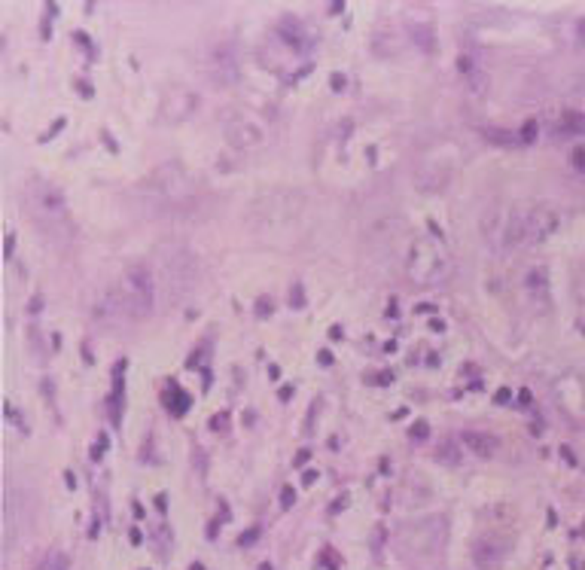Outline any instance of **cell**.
Masks as SVG:
<instances>
[{
  "label": "cell",
  "mask_w": 585,
  "mask_h": 570,
  "mask_svg": "<svg viewBox=\"0 0 585 570\" xmlns=\"http://www.w3.org/2000/svg\"><path fill=\"white\" fill-rule=\"evenodd\" d=\"M195 260L186 247L171 245L165 250H159L156 256V281H159V293H168L171 299H180L195 287Z\"/></svg>",
  "instance_id": "6da1fadb"
},
{
  "label": "cell",
  "mask_w": 585,
  "mask_h": 570,
  "mask_svg": "<svg viewBox=\"0 0 585 570\" xmlns=\"http://www.w3.org/2000/svg\"><path fill=\"white\" fill-rule=\"evenodd\" d=\"M406 272L415 284H436L448 275V254L436 241L417 238L406 254Z\"/></svg>",
  "instance_id": "7a4b0ae2"
},
{
  "label": "cell",
  "mask_w": 585,
  "mask_h": 570,
  "mask_svg": "<svg viewBox=\"0 0 585 570\" xmlns=\"http://www.w3.org/2000/svg\"><path fill=\"white\" fill-rule=\"evenodd\" d=\"M123 293L128 299V306L134 308L138 321L150 317L156 311V299H159V281H156V272L147 269V265H132L125 269L123 275Z\"/></svg>",
  "instance_id": "3957f363"
},
{
  "label": "cell",
  "mask_w": 585,
  "mask_h": 570,
  "mask_svg": "<svg viewBox=\"0 0 585 570\" xmlns=\"http://www.w3.org/2000/svg\"><path fill=\"white\" fill-rule=\"evenodd\" d=\"M143 193H153L162 202H180L193 193V180H189V174L180 165H162V168H156L147 177Z\"/></svg>",
  "instance_id": "277c9868"
},
{
  "label": "cell",
  "mask_w": 585,
  "mask_h": 570,
  "mask_svg": "<svg viewBox=\"0 0 585 570\" xmlns=\"http://www.w3.org/2000/svg\"><path fill=\"white\" fill-rule=\"evenodd\" d=\"M95 321L104 324L108 330H119V326L138 324V315H134V308L128 306L123 287H110V290H104L101 296H98V302H95Z\"/></svg>",
  "instance_id": "5b68a950"
},
{
  "label": "cell",
  "mask_w": 585,
  "mask_h": 570,
  "mask_svg": "<svg viewBox=\"0 0 585 570\" xmlns=\"http://www.w3.org/2000/svg\"><path fill=\"white\" fill-rule=\"evenodd\" d=\"M28 202H31V211L47 226L62 223V220L67 217L65 195L58 193V189L52 186V184H47V180H34V184L28 186Z\"/></svg>",
  "instance_id": "8992f818"
},
{
  "label": "cell",
  "mask_w": 585,
  "mask_h": 570,
  "mask_svg": "<svg viewBox=\"0 0 585 570\" xmlns=\"http://www.w3.org/2000/svg\"><path fill=\"white\" fill-rule=\"evenodd\" d=\"M561 226V214L549 204H534L524 208V241L528 245H539V241L552 238Z\"/></svg>",
  "instance_id": "52a82bcc"
},
{
  "label": "cell",
  "mask_w": 585,
  "mask_h": 570,
  "mask_svg": "<svg viewBox=\"0 0 585 570\" xmlns=\"http://www.w3.org/2000/svg\"><path fill=\"white\" fill-rule=\"evenodd\" d=\"M226 141L235 150H254L265 141V128L254 117H235L226 123Z\"/></svg>",
  "instance_id": "ba28073f"
},
{
  "label": "cell",
  "mask_w": 585,
  "mask_h": 570,
  "mask_svg": "<svg viewBox=\"0 0 585 570\" xmlns=\"http://www.w3.org/2000/svg\"><path fill=\"white\" fill-rule=\"evenodd\" d=\"M211 77L217 80V86H232L235 77H238V65H235L229 47L214 49V56H211Z\"/></svg>",
  "instance_id": "9c48e42d"
},
{
  "label": "cell",
  "mask_w": 585,
  "mask_h": 570,
  "mask_svg": "<svg viewBox=\"0 0 585 570\" xmlns=\"http://www.w3.org/2000/svg\"><path fill=\"white\" fill-rule=\"evenodd\" d=\"M473 561L478 570H500V565H503V546L497 540H478L473 546Z\"/></svg>",
  "instance_id": "30bf717a"
},
{
  "label": "cell",
  "mask_w": 585,
  "mask_h": 570,
  "mask_svg": "<svg viewBox=\"0 0 585 570\" xmlns=\"http://www.w3.org/2000/svg\"><path fill=\"white\" fill-rule=\"evenodd\" d=\"M460 445L469 448V452L478 454V458H491V454L497 452V439H494L491 433H482V430H463Z\"/></svg>",
  "instance_id": "8fae6325"
},
{
  "label": "cell",
  "mask_w": 585,
  "mask_h": 570,
  "mask_svg": "<svg viewBox=\"0 0 585 570\" xmlns=\"http://www.w3.org/2000/svg\"><path fill=\"white\" fill-rule=\"evenodd\" d=\"M485 138L494 141V143H503V147H512V143H519V134L503 132V128H488V132H485Z\"/></svg>",
  "instance_id": "7c38bea8"
},
{
  "label": "cell",
  "mask_w": 585,
  "mask_h": 570,
  "mask_svg": "<svg viewBox=\"0 0 585 570\" xmlns=\"http://www.w3.org/2000/svg\"><path fill=\"white\" fill-rule=\"evenodd\" d=\"M436 458L443 463H460V448H454L452 443H443V445H439V452H436Z\"/></svg>",
  "instance_id": "4fadbf2b"
},
{
  "label": "cell",
  "mask_w": 585,
  "mask_h": 570,
  "mask_svg": "<svg viewBox=\"0 0 585 570\" xmlns=\"http://www.w3.org/2000/svg\"><path fill=\"white\" fill-rule=\"evenodd\" d=\"M580 128H585V119H580L576 113H564V119H561V132H564V134H576Z\"/></svg>",
  "instance_id": "5bb4252c"
},
{
  "label": "cell",
  "mask_w": 585,
  "mask_h": 570,
  "mask_svg": "<svg viewBox=\"0 0 585 570\" xmlns=\"http://www.w3.org/2000/svg\"><path fill=\"white\" fill-rule=\"evenodd\" d=\"M537 134H539V123H537V119H528V123L521 125V132H519V141L521 143H534Z\"/></svg>",
  "instance_id": "9a60e30c"
},
{
  "label": "cell",
  "mask_w": 585,
  "mask_h": 570,
  "mask_svg": "<svg viewBox=\"0 0 585 570\" xmlns=\"http://www.w3.org/2000/svg\"><path fill=\"white\" fill-rule=\"evenodd\" d=\"M570 162H573V168L585 171V150H582V147H576V150H573V156H570Z\"/></svg>",
  "instance_id": "2e32d148"
},
{
  "label": "cell",
  "mask_w": 585,
  "mask_h": 570,
  "mask_svg": "<svg viewBox=\"0 0 585 570\" xmlns=\"http://www.w3.org/2000/svg\"><path fill=\"white\" fill-rule=\"evenodd\" d=\"M576 290H580V299H582V306H585V269L580 272V278H576Z\"/></svg>",
  "instance_id": "e0dca14e"
},
{
  "label": "cell",
  "mask_w": 585,
  "mask_h": 570,
  "mask_svg": "<svg viewBox=\"0 0 585 570\" xmlns=\"http://www.w3.org/2000/svg\"><path fill=\"white\" fill-rule=\"evenodd\" d=\"M582 537H585V524H582Z\"/></svg>",
  "instance_id": "ac0fdd59"
}]
</instances>
